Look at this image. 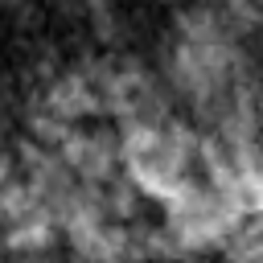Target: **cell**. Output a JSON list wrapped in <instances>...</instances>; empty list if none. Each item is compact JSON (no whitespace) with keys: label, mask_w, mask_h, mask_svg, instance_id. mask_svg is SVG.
Returning <instances> with one entry per match:
<instances>
[{"label":"cell","mask_w":263,"mask_h":263,"mask_svg":"<svg viewBox=\"0 0 263 263\" xmlns=\"http://www.w3.org/2000/svg\"><path fill=\"white\" fill-rule=\"evenodd\" d=\"M4 4H25V0H4Z\"/></svg>","instance_id":"obj_3"},{"label":"cell","mask_w":263,"mask_h":263,"mask_svg":"<svg viewBox=\"0 0 263 263\" xmlns=\"http://www.w3.org/2000/svg\"><path fill=\"white\" fill-rule=\"evenodd\" d=\"M37 99H41V107H45L49 115H58V119H66V123H82V119L103 115V111H99V95H95L90 78H86L78 66H74V70H58V74L37 90Z\"/></svg>","instance_id":"obj_2"},{"label":"cell","mask_w":263,"mask_h":263,"mask_svg":"<svg viewBox=\"0 0 263 263\" xmlns=\"http://www.w3.org/2000/svg\"><path fill=\"white\" fill-rule=\"evenodd\" d=\"M58 156L70 164V173L78 181H90V185H103L115 173H123V152H119L115 127L107 132V127H82V123H74L66 132V140L58 144Z\"/></svg>","instance_id":"obj_1"}]
</instances>
